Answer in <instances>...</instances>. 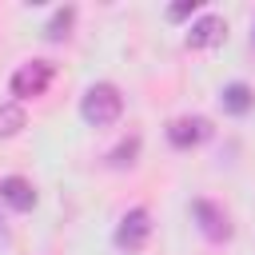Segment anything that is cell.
<instances>
[{
  "instance_id": "6da1fadb",
  "label": "cell",
  "mask_w": 255,
  "mask_h": 255,
  "mask_svg": "<svg viewBox=\"0 0 255 255\" xmlns=\"http://www.w3.org/2000/svg\"><path fill=\"white\" fill-rule=\"evenodd\" d=\"M120 112H124V96H120L116 84H92V88L84 92V100H80V116H84L92 128L116 124Z\"/></svg>"
},
{
  "instance_id": "7a4b0ae2",
  "label": "cell",
  "mask_w": 255,
  "mask_h": 255,
  "mask_svg": "<svg viewBox=\"0 0 255 255\" xmlns=\"http://www.w3.org/2000/svg\"><path fill=\"white\" fill-rule=\"evenodd\" d=\"M52 76H56L52 60H28V64H20V68L12 72V92H16L20 100L44 96V92H48V84H52Z\"/></svg>"
},
{
  "instance_id": "3957f363",
  "label": "cell",
  "mask_w": 255,
  "mask_h": 255,
  "mask_svg": "<svg viewBox=\"0 0 255 255\" xmlns=\"http://www.w3.org/2000/svg\"><path fill=\"white\" fill-rule=\"evenodd\" d=\"M147 235H151V215L143 207L124 211V219L116 223V247L120 251H139L147 243Z\"/></svg>"
},
{
  "instance_id": "277c9868",
  "label": "cell",
  "mask_w": 255,
  "mask_h": 255,
  "mask_svg": "<svg viewBox=\"0 0 255 255\" xmlns=\"http://www.w3.org/2000/svg\"><path fill=\"white\" fill-rule=\"evenodd\" d=\"M207 135H211V120H203V116H179V120L167 124V139L175 147H195Z\"/></svg>"
},
{
  "instance_id": "5b68a950",
  "label": "cell",
  "mask_w": 255,
  "mask_h": 255,
  "mask_svg": "<svg viewBox=\"0 0 255 255\" xmlns=\"http://www.w3.org/2000/svg\"><path fill=\"white\" fill-rule=\"evenodd\" d=\"M191 211H195V219H199V231H203L211 243L231 239V223H227L223 207H215V203H207V199H195V203H191Z\"/></svg>"
},
{
  "instance_id": "8992f818",
  "label": "cell",
  "mask_w": 255,
  "mask_h": 255,
  "mask_svg": "<svg viewBox=\"0 0 255 255\" xmlns=\"http://www.w3.org/2000/svg\"><path fill=\"white\" fill-rule=\"evenodd\" d=\"M0 199L16 211H32L36 207V187L24 175H8V179H0Z\"/></svg>"
},
{
  "instance_id": "52a82bcc",
  "label": "cell",
  "mask_w": 255,
  "mask_h": 255,
  "mask_svg": "<svg viewBox=\"0 0 255 255\" xmlns=\"http://www.w3.org/2000/svg\"><path fill=\"white\" fill-rule=\"evenodd\" d=\"M223 32H227L223 16H199L191 24V32H187V48H211V44L223 40Z\"/></svg>"
},
{
  "instance_id": "ba28073f",
  "label": "cell",
  "mask_w": 255,
  "mask_h": 255,
  "mask_svg": "<svg viewBox=\"0 0 255 255\" xmlns=\"http://www.w3.org/2000/svg\"><path fill=\"white\" fill-rule=\"evenodd\" d=\"M219 100H223V108H227V112L243 116V112H251V104H255V92H251L247 84H227Z\"/></svg>"
},
{
  "instance_id": "9c48e42d",
  "label": "cell",
  "mask_w": 255,
  "mask_h": 255,
  "mask_svg": "<svg viewBox=\"0 0 255 255\" xmlns=\"http://www.w3.org/2000/svg\"><path fill=\"white\" fill-rule=\"evenodd\" d=\"M72 20H76V8H72V4H68V8H56V16H52L48 28H44V36H48V40H64L68 28H72Z\"/></svg>"
},
{
  "instance_id": "30bf717a",
  "label": "cell",
  "mask_w": 255,
  "mask_h": 255,
  "mask_svg": "<svg viewBox=\"0 0 255 255\" xmlns=\"http://www.w3.org/2000/svg\"><path fill=\"white\" fill-rule=\"evenodd\" d=\"M24 128V108L20 104H0V135H16Z\"/></svg>"
},
{
  "instance_id": "8fae6325",
  "label": "cell",
  "mask_w": 255,
  "mask_h": 255,
  "mask_svg": "<svg viewBox=\"0 0 255 255\" xmlns=\"http://www.w3.org/2000/svg\"><path fill=\"white\" fill-rule=\"evenodd\" d=\"M135 151H139V139H135V135L124 139V143L112 151V167H131V163H135Z\"/></svg>"
},
{
  "instance_id": "7c38bea8",
  "label": "cell",
  "mask_w": 255,
  "mask_h": 255,
  "mask_svg": "<svg viewBox=\"0 0 255 255\" xmlns=\"http://www.w3.org/2000/svg\"><path fill=\"white\" fill-rule=\"evenodd\" d=\"M195 8H199V0H183V4H171L167 16H171V20H183V16H191Z\"/></svg>"
}]
</instances>
